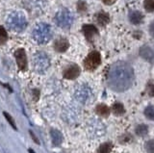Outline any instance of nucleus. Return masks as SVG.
Returning a JSON list of instances; mask_svg holds the SVG:
<instances>
[{
  "mask_svg": "<svg viewBox=\"0 0 154 153\" xmlns=\"http://www.w3.org/2000/svg\"><path fill=\"white\" fill-rule=\"evenodd\" d=\"M149 34L152 38H154V21L150 23V25H149Z\"/></svg>",
  "mask_w": 154,
  "mask_h": 153,
  "instance_id": "a878e982",
  "label": "nucleus"
},
{
  "mask_svg": "<svg viewBox=\"0 0 154 153\" xmlns=\"http://www.w3.org/2000/svg\"><path fill=\"white\" fill-rule=\"evenodd\" d=\"M4 117L5 118H6V119H7V121H8V122L10 123V124H11V126L14 129V130H17V125H16V122H14V118L11 117V116H10V115L7 113V112H4Z\"/></svg>",
  "mask_w": 154,
  "mask_h": 153,
  "instance_id": "4be33fe9",
  "label": "nucleus"
},
{
  "mask_svg": "<svg viewBox=\"0 0 154 153\" xmlns=\"http://www.w3.org/2000/svg\"><path fill=\"white\" fill-rule=\"evenodd\" d=\"M27 7L29 9H37V8H42L43 6V2L42 0H27L26 1Z\"/></svg>",
  "mask_w": 154,
  "mask_h": 153,
  "instance_id": "dca6fc26",
  "label": "nucleus"
},
{
  "mask_svg": "<svg viewBox=\"0 0 154 153\" xmlns=\"http://www.w3.org/2000/svg\"><path fill=\"white\" fill-rule=\"evenodd\" d=\"M143 6L147 12H153L154 11V0H144Z\"/></svg>",
  "mask_w": 154,
  "mask_h": 153,
  "instance_id": "412c9836",
  "label": "nucleus"
},
{
  "mask_svg": "<svg viewBox=\"0 0 154 153\" xmlns=\"http://www.w3.org/2000/svg\"><path fill=\"white\" fill-rule=\"evenodd\" d=\"M8 40V34L3 26H0V44H3Z\"/></svg>",
  "mask_w": 154,
  "mask_h": 153,
  "instance_id": "a211bd4d",
  "label": "nucleus"
},
{
  "mask_svg": "<svg viewBox=\"0 0 154 153\" xmlns=\"http://www.w3.org/2000/svg\"><path fill=\"white\" fill-rule=\"evenodd\" d=\"M113 149V145L111 142L102 143L97 150V153H110Z\"/></svg>",
  "mask_w": 154,
  "mask_h": 153,
  "instance_id": "f3484780",
  "label": "nucleus"
},
{
  "mask_svg": "<svg viewBox=\"0 0 154 153\" xmlns=\"http://www.w3.org/2000/svg\"><path fill=\"white\" fill-rule=\"evenodd\" d=\"M95 111H96V113H97V115H99V116H101V117H108L110 115V109L107 105H105V104L97 105Z\"/></svg>",
  "mask_w": 154,
  "mask_h": 153,
  "instance_id": "4468645a",
  "label": "nucleus"
},
{
  "mask_svg": "<svg viewBox=\"0 0 154 153\" xmlns=\"http://www.w3.org/2000/svg\"><path fill=\"white\" fill-rule=\"evenodd\" d=\"M73 15L69 9H61L60 11L56 13L55 22L58 26L63 28V29L69 28L73 23Z\"/></svg>",
  "mask_w": 154,
  "mask_h": 153,
  "instance_id": "39448f33",
  "label": "nucleus"
},
{
  "mask_svg": "<svg viewBox=\"0 0 154 153\" xmlns=\"http://www.w3.org/2000/svg\"><path fill=\"white\" fill-rule=\"evenodd\" d=\"M77 8H78V11L79 12H85L87 10V7H86V4L84 2H78V6H77Z\"/></svg>",
  "mask_w": 154,
  "mask_h": 153,
  "instance_id": "393cba45",
  "label": "nucleus"
},
{
  "mask_svg": "<svg viewBox=\"0 0 154 153\" xmlns=\"http://www.w3.org/2000/svg\"><path fill=\"white\" fill-rule=\"evenodd\" d=\"M129 20L133 24H140L143 20V16L139 11H132L129 14Z\"/></svg>",
  "mask_w": 154,
  "mask_h": 153,
  "instance_id": "f8f14e48",
  "label": "nucleus"
},
{
  "mask_svg": "<svg viewBox=\"0 0 154 153\" xmlns=\"http://www.w3.org/2000/svg\"><path fill=\"white\" fill-rule=\"evenodd\" d=\"M103 3L106 4V5H112V4H114L116 2V0H102Z\"/></svg>",
  "mask_w": 154,
  "mask_h": 153,
  "instance_id": "bb28decb",
  "label": "nucleus"
},
{
  "mask_svg": "<svg viewBox=\"0 0 154 153\" xmlns=\"http://www.w3.org/2000/svg\"><path fill=\"white\" fill-rule=\"evenodd\" d=\"M140 55H141L142 58L144 60H146L148 62H153L154 60V51L151 50L150 47L148 46H143L141 49H140Z\"/></svg>",
  "mask_w": 154,
  "mask_h": 153,
  "instance_id": "9d476101",
  "label": "nucleus"
},
{
  "mask_svg": "<svg viewBox=\"0 0 154 153\" xmlns=\"http://www.w3.org/2000/svg\"><path fill=\"white\" fill-rule=\"evenodd\" d=\"M14 57H16L18 68L21 70H26L27 69V57H26L25 50L22 48L17 49L14 52Z\"/></svg>",
  "mask_w": 154,
  "mask_h": 153,
  "instance_id": "0eeeda50",
  "label": "nucleus"
},
{
  "mask_svg": "<svg viewBox=\"0 0 154 153\" xmlns=\"http://www.w3.org/2000/svg\"><path fill=\"white\" fill-rule=\"evenodd\" d=\"M29 152H30V153H35V152H34L32 149H29Z\"/></svg>",
  "mask_w": 154,
  "mask_h": 153,
  "instance_id": "c85d7f7f",
  "label": "nucleus"
},
{
  "mask_svg": "<svg viewBox=\"0 0 154 153\" xmlns=\"http://www.w3.org/2000/svg\"><path fill=\"white\" fill-rule=\"evenodd\" d=\"M147 93L150 96H154V84L147 85Z\"/></svg>",
  "mask_w": 154,
  "mask_h": 153,
  "instance_id": "b1692460",
  "label": "nucleus"
},
{
  "mask_svg": "<svg viewBox=\"0 0 154 153\" xmlns=\"http://www.w3.org/2000/svg\"><path fill=\"white\" fill-rule=\"evenodd\" d=\"M34 69L38 73H43L49 69L50 66V60L49 57L46 53L42 51H38L34 55L33 59Z\"/></svg>",
  "mask_w": 154,
  "mask_h": 153,
  "instance_id": "20e7f679",
  "label": "nucleus"
},
{
  "mask_svg": "<svg viewBox=\"0 0 154 153\" xmlns=\"http://www.w3.org/2000/svg\"><path fill=\"white\" fill-rule=\"evenodd\" d=\"M7 25L11 30L21 32L27 26L26 16L22 12H13L7 17Z\"/></svg>",
  "mask_w": 154,
  "mask_h": 153,
  "instance_id": "7ed1b4c3",
  "label": "nucleus"
},
{
  "mask_svg": "<svg viewBox=\"0 0 154 153\" xmlns=\"http://www.w3.org/2000/svg\"><path fill=\"white\" fill-rule=\"evenodd\" d=\"M95 18H96V21L99 25L101 26H104L106 25L107 23L109 22L110 20V17L107 13H104V12H100L98 13L97 15L95 16Z\"/></svg>",
  "mask_w": 154,
  "mask_h": 153,
  "instance_id": "ddd939ff",
  "label": "nucleus"
},
{
  "mask_svg": "<svg viewBox=\"0 0 154 153\" xmlns=\"http://www.w3.org/2000/svg\"><path fill=\"white\" fill-rule=\"evenodd\" d=\"M69 41L66 40V39H58L55 44H54V48L57 52H65L66 51V49L69 48Z\"/></svg>",
  "mask_w": 154,
  "mask_h": 153,
  "instance_id": "9b49d317",
  "label": "nucleus"
},
{
  "mask_svg": "<svg viewBox=\"0 0 154 153\" xmlns=\"http://www.w3.org/2000/svg\"><path fill=\"white\" fill-rule=\"evenodd\" d=\"M101 63V56L97 51H93L86 57L84 66L87 70H94Z\"/></svg>",
  "mask_w": 154,
  "mask_h": 153,
  "instance_id": "423d86ee",
  "label": "nucleus"
},
{
  "mask_svg": "<svg viewBox=\"0 0 154 153\" xmlns=\"http://www.w3.org/2000/svg\"><path fill=\"white\" fill-rule=\"evenodd\" d=\"M112 112L116 116H122L124 114L125 110L122 103H115L112 106Z\"/></svg>",
  "mask_w": 154,
  "mask_h": 153,
  "instance_id": "2eb2a0df",
  "label": "nucleus"
},
{
  "mask_svg": "<svg viewBox=\"0 0 154 153\" xmlns=\"http://www.w3.org/2000/svg\"><path fill=\"white\" fill-rule=\"evenodd\" d=\"M136 133L139 136H144L147 133V126L144 124H140L136 127Z\"/></svg>",
  "mask_w": 154,
  "mask_h": 153,
  "instance_id": "6ab92c4d",
  "label": "nucleus"
},
{
  "mask_svg": "<svg viewBox=\"0 0 154 153\" xmlns=\"http://www.w3.org/2000/svg\"><path fill=\"white\" fill-rule=\"evenodd\" d=\"M83 33L88 41H91L94 37L98 35V31L95 28V26L91 24H86L83 26Z\"/></svg>",
  "mask_w": 154,
  "mask_h": 153,
  "instance_id": "1a4fd4ad",
  "label": "nucleus"
},
{
  "mask_svg": "<svg viewBox=\"0 0 154 153\" xmlns=\"http://www.w3.org/2000/svg\"><path fill=\"white\" fill-rule=\"evenodd\" d=\"M144 115L148 119H152L154 121V107L152 106H148L144 110Z\"/></svg>",
  "mask_w": 154,
  "mask_h": 153,
  "instance_id": "aec40b11",
  "label": "nucleus"
},
{
  "mask_svg": "<svg viewBox=\"0 0 154 153\" xmlns=\"http://www.w3.org/2000/svg\"><path fill=\"white\" fill-rule=\"evenodd\" d=\"M146 149L149 153H154V140L148 141L146 143Z\"/></svg>",
  "mask_w": 154,
  "mask_h": 153,
  "instance_id": "5701e85b",
  "label": "nucleus"
},
{
  "mask_svg": "<svg viewBox=\"0 0 154 153\" xmlns=\"http://www.w3.org/2000/svg\"><path fill=\"white\" fill-rule=\"evenodd\" d=\"M80 74V68L77 65H70L64 70L63 75L66 79H75L79 76Z\"/></svg>",
  "mask_w": 154,
  "mask_h": 153,
  "instance_id": "6e6552de",
  "label": "nucleus"
},
{
  "mask_svg": "<svg viewBox=\"0 0 154 153\" xmlns=\"http://www.w3.org/2000/svg\"><path fill=\"white\" fill-rule=\"evenodd\" d=\"M133 77V69L131 66L123 62H119L110 68L107 81L113 90L122 92L131 86Z\"/></svg>",
  "mask_w": 154,
  "mask_h": 153,
  "instance_id": "f257e3e1",
  "label": "nucleus"
},
{
  "mask_svg": "<svg viewBox=\"0 0 154 153\" xmlns=\"http://www.w3.org/2000/svg\"><path fill=\"white\" fill-rule=\"evenodd\" d=\"M33 38L38 44H45L52 38V29L51 26L47 23H38L33 30Z\"/></svg>",
  "mask_w": 154,
  "mask_h": 153,
  "instance_id": "f03ea898",
  "label": "nucleus"
},
{
  "mask_svg": "<svg viewBox=\"0 0 154 153\" xmlns=\"http://www.w3.org/2000/svg\"><path fill=\"white\" fill-rule=\"evenodd\" d=\"M30 135H31V137L33 138V140L36 142V143H38V145H40V142H38V140L37 139V137H36L35 135H34L33 133H32V131H30Z\"/></svg>",
  "mask_w": 154,
  "mask_h": 153,
  "instance_id": "cd10ccee",
  "label": "nucleus"
}]
</instances>
